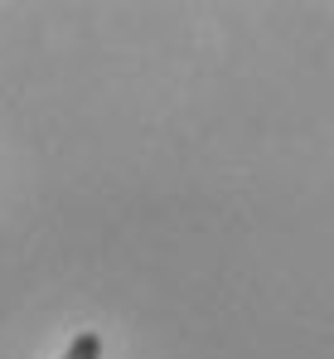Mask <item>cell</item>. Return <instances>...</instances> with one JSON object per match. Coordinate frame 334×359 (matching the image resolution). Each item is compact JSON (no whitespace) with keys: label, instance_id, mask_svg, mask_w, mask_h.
Returning a JSON list of instances; mask_svg holds the SVG:
<instances>
[{"label":"cell","instance_id":"1","mask_svg":"<svg viewBox=\"0 0 334 359\" xmlns=\"http://www.w3.org/2000/svg\"><path fill=\"white\" fill-rule=\"evenodd\" d=\"M63 359H102V335H97V330L73 335V345L63 350Z\"/></svg>","mask_w":334,"mask_h":359}]
</instances>
